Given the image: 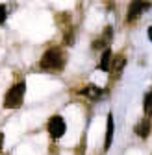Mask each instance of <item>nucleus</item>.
Segmentation results:
<instances>
[{"mask_svg":"<svg viewBox=\"0 0 152 155\" xmlns=\"http://www.w3.org/2000/svg\"><path fill=\"white\" fill-rule=\"evenodd\" d=\"M63 67V55L58 48H50L41 57V68L43 70H60Z\"/></svg>","mask_w":152,"mask_h":155,"instance_id":"nucleus-2","label":"nucleus"},{"mask_svg":"<svg viewBox=\"0 0 152 155\" xmlns=\"http://www.w3.org/2000/svg\"><path fill=\"white\" fill-rule=\"evenodd\" d=\"M80 94H84V96H87L89 100H98V98H102V89L100 87H97V85H87L85 89H82L80 91Z\"/></svg>","mask_w":152,"mask_h":155,"instance_id":"nucleus-5","label":"nucleus"},{"mask_svg":"<svg viewBox=\"0 0 152 155\" xmlns=\"http://www.w3.org/2000/svg\"><path fill=\"white\" fill-rule=\"evenodd\" d=\"M113 129H115V124H113V114H108V127H106V140H104V150L108 151L111 142H113Z\"/></svg>","mask_w":152,"mask_h":155,"instance_id":"nucleus-6","label":"nucleus"},{"mask_svg":"<svg viewBox=\"0 0 152 155\" xmlns=\"http://www.w3.org/2000/svg\"><path fill=\"white\" fill-rule=\"evenodd\" d=\"M8 18V8L4 4H0V24H4Z\"/></svg>","mask_w":152,"mask_h":155,"instance_id":"nucleus-11","label":"nucleus"},{"mask_svg":"<svg viewBox=\"0 0 152 155\" xmlns=\"http://www.w3.org/2000/svg\"><path fill=\"white\" fill-rule=\"evenodd\" d=\"M65 131H67L65 120L61 118L60 114H54L52 118L48 120V133H50V137L52 139H61L65 135Z\"/></svg>","mask_w":152,"mask_h":155,"instance_id":"nucleus-3","label":"nucleus"},{"mask_svg":"<svg viewBox=\"0 0 152 155\" xmlns=\"http://www.w3.org/2000/svg\"><path fill=\"white\" fill-rule=\"evenodd\" d=\"M134 131H136V135H139L141 139H147L148 133H150V122H148V118H145V120H141L139 124H136Z\"/></svg>","mask_w":152,"mask_h":155,"instance_id":"nucleus-7","label":"nucleus"},{"mask_svg":"<svg viewBox=\"0 0 152 155\" xmlns=\"http://www.w3.org/2000/svg\"><path fill=\"white\" fill-rule=\"evenodd\" d=\"M143 109H145V114L147 116L152 114V91L147 92V96H145V105H143Z\"/></svg>","mask_w":152,"mask_h":155,"instance_id":"nucleus-10","label":"nucleus"},{"mask_svg":"<svg viewBox=\"0 0 152 155\" xmlns=\"http://www.w3.org/2000/svg\"><path fill=\"white\" fill-rule=\"evenodd\" d=\"M2 144H4V133L0 131V150H2Z\"/></svg>","mask_w":152,"mask_h":155,"instance_id":"nucleus-12","label":"nucleus"},{"mask_svg":"<svg viewBox=\"0 0 152 155\" xmlns=\"http://www.w3.org/2000/svg\"><path fill=\"white\" fill-rule=\"evenodd\" d=\"M24 92H26V83H24V81L15 83V85L8 91L6 98H4V107H8V109H17L19 105L22 104V100H24Z\"/></svg>","mask_w":152,"mask_h":155,"instance_id":"nucleus-1","label":"nucleus"},{"mask_svg":"<svg viewBox=\"0 0 152 155\" xmlns=\"http://www.w3.org/2000/svg\"><path fill=\"white\" fill-rule=\"evenodd\" d=\"M148 39H150V41H152V26L148 28Z\"/></svg>","mask_w":152,"mask_h":155,"instance_id":"nucleus-13","label":"nucleus"},{"mask_svg":"<svg viewBox=\"0 0 152 155\" xmlns=\"http://www.w3.org/2000/svg\"><path fill=\"white\" fill-rule=\"evenodd\" d=\"M147 9H150V4L147 2V0H132V4L128 8V21H136V18H139Z\"/></svg>","mask_w":152,"mask_h":155,"instance_id":"nucleus-4","label":"nucleus"},{"mask_svg":"<svg viewBox=\"0 0 152 155\" xmlns=\"http://www.w3.org/2000/svg\"><path fill=\"white\" fill-rule=\"evenodd\" d=\"M111 59H113L111 50H109V48H108V50H104L102 59H100V63H98V68H100L102 72H108V70H109V67H111Z\"/></svg>","mask_w":152,"mask_h":155,"instance_id":"nucleus-9","label":"nucleus"},{"mask_svg":"<svg viewBox=\"0 0 152 155\" xmlns=\"http://www.w3.org/2000/svg\"><path fill=\"white\" fill-rule=\"evenodd\" d=\"M124 65H126V57H124V55H117L115 59H111V67H109V70H113V74L119 76L121 70L124 68Z\"/></svg>","mask_w":152,"mask_h":155,"instance_id":"nucleus-8","label":"nucleus"}]
</instances>
